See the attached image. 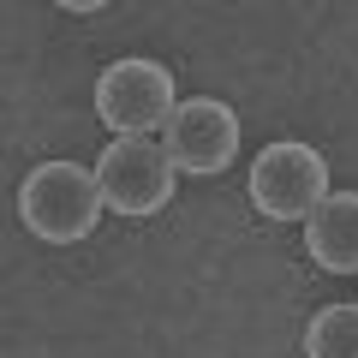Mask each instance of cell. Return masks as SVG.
<instances>
[{
	"mask_svg": "<svg viewBox=\"0 0 358 358\" xmlns=\"http://www.w3.org/2000/svg\"><path fill=\"white\" fill-rule=\"evenodd\" d=\"M102 209H108L102 179L84 162H42L18 185V215L42 245H84L102 221Z\"/></svg>",
	"mask_w": 358,
	"mask_h": 358,
	"instance_id": "obj_1",
	"label": "cell"
},
{
	"mask_svg": "<svg viewBox=\"0 0 358 358\" xmlns=\"http://www.w3.org/2000/svg\"><path fill=\"white\" fill-rule=\"evenodd\" d=\"M162 150L173 155L179 173L215 179V173H227L239 162V114L221 96H192V102L173 108V120L162 131Z\"/></svg>",
	"mask_w": 358,
	"mask_h": 358,
	"instance_id": "obj_5",
	"label": "cell"
},
{
	"mask_svg": "<svg viewBox=\"0 0 358 358\" xmlns=\"http://www.w3.org/2000/svg\"><path fill=\"white\" fill-rule=\"evenodd\" d=\"M96 179H102V197L114 215L143 221L173 203L179 167L155 138H114L108 150H96Z\"/></svg>",
	"mask_w": 358,
	"mask_h": 358,
	"instance_id": "obj_4",
	"label": "cell"
},
{
	"mask_svg": "<svg viewBox=\"0 0 358 358\" xmlns=\"http://www.w3.org/2000/svg\"><path fill=\"white\" fill-rule=\"evenodd\" d=\"M173 108H179V96H173L167 60L126 54V60H108L102 78H96V120L114 138H155V131H167Z\"/></svg>",
	"mask_w": 358,
	"mask_h": 358,
	"instance_id": "obj_2",
	"label": "cell"
},
{
	"mask_svg": "<svg viewBox=\"0 0 358 358\" xmlns=\"http://www.w3.org/2000/svg\"><path fill=\"white\" fill-rule=\"evenodd\" d=\"M305 358H358V305H322L305 322Z\"/></svg>",
	"mask_w": 358,
	"mask_h": 358,
	"instance_id": "obj_7",
	"label": "cell"
},
{
	"mask_svg": "<svg viewBox=\"0 0 358 358\" xmlns=\"http://www.w3.org/2000/svg\"><path fill=\"white\" fill-rule=\"evenodd\" d=\"M305 251L329 275H358V192H334L305 221Z\"/></svg>",
	"mask_w": 358,
	"mask_h": 358,
	"instance_id": "obj_6",
	"label": "cell"
},
{
	"mask_svg": "<svg viewBox=\"0 0 358 358\" xmlns=\"http://www.w3.org/2000/svg\"><path fill=\"white\" fill-rule=\"evenodd\" d=\"M245 192H251V209L268 221H310L334 197V185H329V162L310 143L287 138V143H268L251 162Z\"/></svg>",
	"mask_w": 358,
	"mask_h": 358,
	"instance_id": "obj_3",
	"label": "cell"
}]
</instances>
